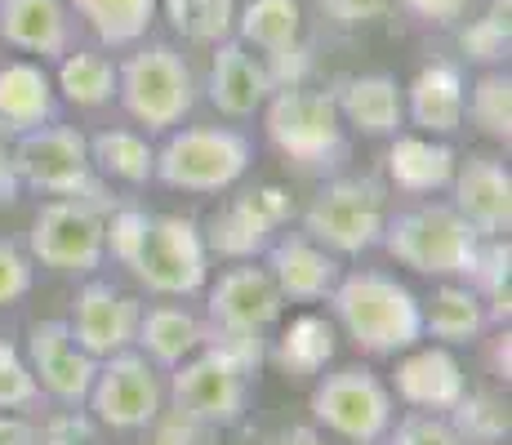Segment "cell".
Wrapping results in <instances>:
<instances>
[{
  "mask_svg": "<svg viewBox=\"0 0 512 445\" xmlns=\"http://www.w3.org/2000/svg\"><path fill=\"white\" fill-rule=\"evenodd\" d=\"M107 250L130 276L152 294H201L210 272V250L201 227L179 214L147 210H112L107 214Z\"/></svg>",
  "mask_w": 512,
  "mask_h": 445,
  "instance_id": "1",
  "label": "cell"
},
{
  "mask_svg": "<svg viewBox=\"0 0 512 445\" xmlns=\"http://www.w3.org/2000/svg\"><path fill=\"white\" fill-rule=\"evenodd\" d=\"M339 330L370 356H401L423 343V303L388 272L357 267L330 290Z\"/></svg>",
  "mask_w": 512,
  "mask_h": 445,
  "instance_id": "2",
  "label": "cell"
},
{
  "mask_svg": "<svg viewBox=\"0 0 512 445\" xmlns=\"http://www.w3.org/2000/svg\"><path fill=\"white\" fill-rule=\"evenodd\" d=\"M263 121H268L272 147L290 156L299 170L326 174L348 161V134H343V116L330 89H272V98L263 103Z\"/></svg>",
  "mask_w": 512,
  "mask_h": 445,
  "instance_id": "3",
  "label": "cell"
},
{
  "mask_svg": "<svg viewBox=\"0 0 512 445\" xmlns=\"http://www.w3.org/2000/svg\"><path fill=\"white\" fill-rule=\"evenodd\" d=\"M14 174L23 187L45 196H76L90 201L103 214L116 210V201L107 196V178L94 170L90 143L72 125L49 121L41 130H27L14 138Z\"/></svg>",
  "mask_w": 512,
  "mask_h": 445,
  "instance_id": "4",
  "label": "cell"
},
{
  "mask_svg": "<svg viewBox=\"0 0 512 445\" xmlns=\"http://www.w3.org/2000/svg\"><path fill=\"white\" fill-rule=\"evenodd\" d=\"M379 245L419 276H468L481 236L455 205H419L383 223Z\"/></svg>",
  "mask_w": 512,
  "mask_h": 445,
  "instance_id": "5",
  "label": "cell"
},
{
  "mask_svg": "<svg viewBox=\"0 0 512 445\" xmlns=\"http://www.w3.org/2000/svg\"><path fill=\"white\" fill-rule=\"evenodd\" d=\"M116 98L147 134H165L183 125V116L196 107L192 67L179 49L170 45H143L116 67Z\"/></svg>",
  "mask_w": 512,
  "mask_h": 445,
  "instance_id": "6",
  "label": "cell"
},
{
  "mask_svg": "<svg viewBox=\"0 0 512 445\" xmlns=\"http://www.w3.org/2000/svg\"><path fill=\"white\" fill-rule=\"evenodd\" d=\"M254 161V143L241 130H219V125H201V130H179L170 143L156 152L152 178H161L174 192H228L245 178Z\"/></svg>",
  "mask_w": 512,
  "mask_h": 445,
  "instance_id": "7",
  "label": "cell"
},
{
  "mask_svg": "<svg viewBox=\"0 0 512 445\" xmlns=\"http://www.w3.org/2000/svg\"><path fill=\"white\" fill-rule=\"evenodd\" d=\"M388 223V196L374 178H334L303 210V236L330 254H366L379 245Z\"/></svg>",
  "mask_w": 512,
  "mask_h": 445,
  "instance_id": "8",
  "label": "cell"
},
{
  "mask_svg": "<svg viewBox=\"0 0 512 445\" xmlns=\"http://www.w3.org/2000/svg\"><path fill=\"white\" fill-rule=\"evenodd\" d=\"M312 419L348 445H379L397 419V397L366 365H343L312 388Z\"/></svg>",
  "mask_w": 512,
  "mask_h": 445,
  "instance_id": "9",
  "label": "cell"
},
{
  "mask_svg": "<svg viewBox=\"0 0 512 445\" xmlns=\"http://www.w3.org/2000/svg\"><path fill=\"white\" fill-rule=\"evenodd\" d=\"M170 397L174 414L192 419L196 428H232L245 414V401H250V370L205 343L187 361L174 365Z\"/></svg>",
  "mask_w": 512,
  "mask_h": 445,
  "instance_id": "10",
  "label": "cell"
},
{
  "mask_svg": "<svg viewBox=\"0 0 512 445\" xmlns=\"http://www.w3.org/2000/svg\"><path fill=\"white\" fill-rule=\"evenodd\" d=\"M27 250L41 267L54 272H94L107 259V214L90 201L76 196H58L41 205L32 232H27Z\"/></svg>",
  "mask_w": 512,
  "mask_h": 445,
  "instance_id": "11",
  "label": "cell"
},
{
  "mask_svg": "<svg viewBox=\"0 0 512 445\" xmlns=\"http://www.w3.org/2000/svg\"><path fill=\"white\" fill-rule=\"evenodd\" d=\"M281 308L285 299L277 281L268 276V267H254L245 259L205 290V343L263 339V330L281 321Z\"/></svg>",
  "mask_w": 512,
  "mask_h": 445,
  "instance_id": "12",
  "label": "cell"
},
{
  "mask_svg": "<svg viewBox=\"0 0 512 445\" xmlns=\"http://www.w3.org/2000/svg\"><path fill=\"white\" fill-rule=\"evenodd\" d=\"M161 379H156L152 361L143 352H112L98 361L94 388H90V410L98 423L116 432H134L161 419Z\"/></svg>",
  "mask_w": 512,
  "mask_h": 445,
  "instance_id": "13",
  "label": "cell"
},
{
  "mask_svg": "<svg viewBox=\"0 0 512 445\" xmlns=\"http://www.w3.org/2000/svg\"><path fill=\"white\" fill-rule=\"evenodd\" d=\"M290 214H294L290 192L263 183V187H254V192L232 196V201L205 223L201 241H205V250L219 254V259H236V263L259 259V254L277 241V227L290 223Z\"/></svg>",
  "mask_w": 512,
  "mask_h": 445,
  "instance_id": "14",
  "label": "cell"
},
{
  "mask_svg": "<svg viewBox=\"0 0 512 445\" xmlns=\"http://www.w3.org/2000/svg\"><path fill=\"white\" fill-rule=\"evenodd\" d=\"M27 365H32L41 392H49L63 405H81L90 397L94 374H98V356L76 348L67 321H36L27 330Z\"/></svg>",
  "mask_w": 512,
  "mask_h": 445,
  "instance_id": "15",
  "label": "cell"
},
{
  "mask_svg": "<svg viewBox=\"0 0 512 445\" xmlns=\"http://www.w3.org/2000/svg\"><path fill=\"white\" fill-rule=\"evenodd\" d=\"M139 316L143 303L121 294L112 281H90L72 303V339L76 348H85L90 356H112L134 348V334H139Z\"/></svg>",
  "mask_w": 512,
  "mask_h": 445,
  "instance_id": "16",
  "label": "cell"
},
{
  "mask_svg": "<svg viewBox=\"0 0 512 445\" xmlns=\"http://www.w3.org/2000/svg\"><path fill=\"white\" fill-rule=\"evenodd\" d=\"M450 205L477 227L481 241L508 236L512 227V170L495 156H468L450 178Z\"/></svg>",
  "mask_w": 512,
  "mask_h": 445,
  "instance_id": "17",
  "label": "cell"
},
{
  "mask_svg": "<svg viewBox=\"0 0 512 445\" xmlns=\"http://www.w3.org/2000/svg\"><path fill=\"white\" fill-rule=\"evenodd\" d=\"M263 254H268V276L277 281L285 303L330 299V290L339 285V276H343L339 254H330L326 245H317L312 236H303V232L281 236V241H272Z\"/></svg>",
  "mask_w": 512,
  "mask_h": 445,
  "instance_id": "18",
  "label": "cell"
},
{
  "mask_svg": "<svg viewBox=\"0 0 512 445\" xmlns=\"http://www.w3.org/2000/svg\"><path fill=\"white\" fill-rule=\"evenodd\" d=\"M210 103L219 107L223 116H232V121H245V116L263 112V103L272 98V76L268 67L259 63V58L250 54L236 36L214 45V63H210Z\"/></svg>",
  "mask_w": 512,
  "mask_h": 445,
  "instance_id": "19",
  "label": "cell"
},
{
  "mask_svg": "<svg viewBox=\"0 0 512 445\" xmlns=\"http://www.w3.org/2000/svg\"><path fill=\"white\" fill-rule=\"evenodd\" d=\"M334 107H339L343 125H352V130L366 134V138H392V134H401V125H406V98H401V85L383 72L339 81Z\"/></svg>",
  "mask_w": 512,
  "mask_h": 445,
  "instance_id": "20",
  "label": "cell"
},
{
  "mask_svg": "<svg viewBox=\"0 0 512 445\" xmlns=\"http://www.w3.org/2000/svg\"><path fill=\"white\" fill-rule=\"evenodd\" d=\"M0 41L23 54L63 58L72 49V14L63 0H0Z\"/></svg>",
  "mask_w": 512,
  "mask_h": 445,
  "instance_id": "21",
  "label": "cell"
},
{
  "mask_svg": "<svg viewBox=\"0 0 512 445\" xmlns=\"http://www.w3.org/2000/svg\"><path fill=\"white\" fill-rule=\"evenodd\" d=\"M464 392L468 379L446 348H410V356L397 365V397L415 410L446 414Z\"/></svg>",
  "mask_w": 512,
  "mask_h": 445,
  "instance_id": "22",
  "label": "cell"
},
{
  "mask_svg": "<svg viewBox=\"0 0 512 445\" xmlns=\"http://www.w3.org/2000/svg\"><path fill=\"white\" fill-rule=\"evenodd\" d=\"M406 116L423 134H455L464 125V72L455 63H428L406 89Z\"/></svg>",
  "mask_w": 512,
  "mask_h": 445,
  "instance_id": "23",
  "label": "cell"
},
{
  "mask_svg": "<svg viewBox=\"0 0 512 445\" xmlns=\"http://www.w3.org/2000/svg\"><path fill=\"white\" fill-rule=\"evenodd\" d=\"M58 121V94L41 63H5L0 67V125L14 134L41 130Z\"/></svg>",
  "mask_w": 512,
  "mask_h": 445,
  "instance_id": "24",
  "label": "cell"
},
{
  "mask_svg": "<svg viewBox=\"0 0 512 445\" xmlns=\"http://www.w3.org/2000/svg\"><path fill=\"white\" fill-rule=\"evenodd\" d=\"M455 152L446 143H432L419 134H392V152H388V178L410 196H428V192H446L455 178Z\"/></svg>",
  "mask_w": 512,
  "mask_h": 445,
  "instance_id": "25",
  "label": "cell"
},
{
  "mask_svg": "<svg viewBox=\"0 0 512 445\" xmlns=\"http://www.w3.org/2000/svg\"><path fill=\"white\" fill-rule=\"evenodd\" d=\"M134 343H139L152 365L174 370V365L187 361L196 348H205V321L192 316L187 308H143Z\"/></svg>",
  "mask_w": 512,
  "mask_h": 445,
  "instance_id": "26",
  "label": "cell"
},
{
  "mask_svg": "<svg viewBox=\"0 0 512 445\" xmlns=\"http://www.w3.org/2000/svg\"><path fill=\"white\" fill-rule=\"evenodd\" d=\"M486 325H490L486 308H481L472 285H441V290L432 294V303L423 308V339H437V343H446V348L481 339Z\"/></svg>",
  "mask_w": 512,
  "mask_h": 445,
  "instance_id": "27",
  "label": "cell"
},
{
  "mask_svg": "<svg viewBox=\"0 0 512 445\" xmlns=\"http://www.w3.org/2000/svg\"><path fill=\"white\" fill-rule=\"evenodd\" d=\"M236 41L245 49H263V54H277V49L294 45L303 32V9L299 0H245L236 9Z\"/></svg>",
  "mask_w": 512,
  "mask_h": 445,
  "instance_id": "28",
  "label": "cell"
},
{
  "mask_svg": "<svg viewBox=\"0 0 512 445\" xmlns=\"http://www.w3.org/2000/svg\"><path fill=\"white\" fill-rule=\"evenodd\" d=\"M272 361L281 365L290 379H312L334 361V325L326 316H299L290 321V330L277 339Z\"/></svg>",
  "mask_w": 512,
  "mask_h": 445,
  "instance_id": "29",
  "label": "cell"
},
{
  "mask_svg": "<svg viewBox=\"0 0 512 445\" xmlns=\"http://www.w3.org/2000/svg\"><path fill=\"white\" fill-rule=\"evenodd\" d=\"M464 281L477 290L481 308H486V321L504 325L512 316V245H508V236L481 241L477 259H472V272Z\"/></svg>",
  "mask_w": 512,
  "mask_h": 445,
  "instance_id": "30",
  "label": "cell"
},
{
  "mask_svg": "<svg viewBox=\"0 0 512 445\" xmlns=\"http://www.w3.org/2000/svg\"><path fill=\"white\" fill-rule=\"evenodd\" d=\"M85 143H90V161H94V170L103 178H116V183H130V187H139V183L152 178L156 152L147 147L143 134H134V130H103V134L85 138Z\"/></svg>",
  "mask_w": 512,
  "mask_h": 445,
  "instance_id": "31",
  "label": "cell"
},
{
  "mask_svg": "<svg viewBox=\"0 0 512 445\" xmlns=\"http://www.w3.org/2000/svg\"><path fill=\"white\" fill-rule=\"evenodd\" d=\"M103 45H139L156 18V0H72Z\"/></svg>",
  "mask_w": 512,
  "mask_h": 445,
  "instance_id": "32",
  "label": "cell"
},
{
  "mask_svg": "<svg viewBox=\"0 0 512 445\" xmlns=\"http://www.w3.org/2000/svg\"><path fill=\"white\" fill-rule=\"evenodd\" d=\"M58 89L76 107H103L116 98V63L94 49H67L58 63Z\"/></svg>",
  "mask_w": 512,
  "mask_h": 445,
  "instance_id": "33",
  "label": "cell"
},
{
  "mask_svg": "<svg viewBox=\"0 0 512 445\" xmlns=\"http://www.w3.org/2000/svg\"><path fill=\"white\" fill-rule=\"evenodd\" d=\"M170 27L192 45H219L236 27V0H165Z\"/></svg>",
  "mask_w": 512,
  "mask_h": 445,
  "instance_id": "34",
  "label": "cell"
},
{
  "mask_svg": "<svg viewBox=\"0 0 512 445\" xmlns=\"http://www.w3.org/2000/svg\"><path fill=\"white\" fill-rule=\"evenodd\" d=\"M446 423L468 445H499V441H508V432H512L508 405L499 397H490V392H464V397L446 410Z\"/></svg>",
  "mask_w": 512,
  "mask_h": 445,
  "instance_id": "35",
  "label": "cell"
},
{
  "mask_svg": "<svg viewBox=\"0 0 512 445\" xmlns=\"http://www.w3.org/2000/svg\"><path fill=\"white\" fill-rule=\"evenodd\" d=\"M464 107L472 112V125H477L486 138L495 143H512V76L508 72H486L472 85V98H464Z\"/></svg>",
  "mask_w": 512,
  "mask_h": 445,
  "instance_id": "36",
  "label": "cell"
},
{
  "mask_svg": "<svg viewBox=\"0 0 512 445\" xmlns=\"http://www.w3.org/2000/svg\"><path fill=\"white\" fill-rule=\"evenodd\" d=\"M459 49H464L468 63H504L508 49H512V23H508V0H495L490 14L472 18V23L459 32Z\"/></svg>",
  "mask_w": 512,
  "mask_h": 445,
  "instance_id": "37",
  "label": "cell"
},
{
  "mask_svg": "<svg viewBox=\"0 0 512 445\" xmlns=\"http://www.w3.org/2000/svg\"><path fill=\"white\" fill-rule=\"evenodd\" d=\"M36 401H41V383H36L32 365L18 356L14 343L0 339V410H23Z\"/></svg>",
  "mask_w": 512,
  "mask_h": 445,
  "instance_id": "38",
  "label": "cell"
},
{
  "mask_svg": "<svg viewBox=\"0 0 512 445\" xmlns=\"http://www.w3.org/2000/svg\"><path fill=\"white\" fill-rule=\"evenodd\" d=\"M379 445H468L464 437H459L455 428L446 423V414H406V419H392V428L383 432Z\"/></svg>",
  "mask_w": 512,
  "mask_h": 445,
  "instance_id": "39",
  "label": "cell"
},
{
  "mask_svg": "<svg viewBox=\"0 0 512 445\" xmlns=\"http://www.w3.org/2000/svg\"><path fill=\"white\" fill-rule=\"evenodd\" d=\"M32 290V259L14 241H0V308L18 303Z\"/></svg>",
  "mask_w": 512,
  "mask_h": 445,
  "instance_id": "40",
  "label": "cell"
},
{
  "mask_svg": "<svg viewBox=\"0 0 512 445\" xmlns=\"http://www.w3.org/2000/svg\"><path fill=\"white\" fill-rule=\"evenodd\" d=\"M268 76H272V85L277 89H290V85H303V76L312 72V54H308V45L303 41H294V45H285L277 49V54H268Z\"/></svg>",
  "mask_w": 512,
  "mask_h": 445,
  "instance_id": "41",
  "label": "cell"
},
{
  "mask_svg": "<svg viewBox=\"0 0 512 445\" xmlns=\"http://www.w3.org/2000/svg\"><path fill=\"white\" fill-rule=\"evenodd\" d=\"M41 445H94V428H90V419L76 410L54 414L41 432Z\"/></svg>",
  "mask_w": 512,
  "mask_h": 445,
  "instance_id": "42",
  "label": "cell"
},
{
  "mask_svg": "<svg viewBox=\"0 0 512 445\" xmlns=\"http://www.w3.org/2000/svg\"><path fill=\"white\" fill-rule=\"evenodd\" d=\"M321 9L339 27H361V23H374L388 9V0H321Z\"/></svg>",
  "mask_w": 512,
  "mask_h": 445,
  "instance_id": "43",
  "label": "cell"
},
{
  "mask_svg": "<svg viewBox=\"0 0 512 445\" xmlns=\"http://www.w3.org/2000/svg\"><path fill=\"white\" fill-rule=\"evenodd\" d=\"M406 9L423 23H437V27H450L468 14V0H406Z\"/></svg>",
  "mask_w": 512,
  "mask_h": 445,
  "instance_id": "44",
  "label": "cell"
},
{
  "mask_svg": "<svg viewBox=\"0 0 512 445\" xmlns=\"http://www.w3.org/2000/svg\"><path fill=\"white\" fill-rule=\"evenodd\" d=\"M14 130L9 125H0V201H14L18 196V174H14Z\"/></svg>",
  "mask_w": 512,
  "mask_h": 445,
  "instance_id": "45",
  "label": "cell"
},
{
  "mask_svg": "<svg viewBox=\"0 0 512 445\" xmlns=\"http://www.w3.org/2000/svg\"><path fill=\"white\" fill-rule=\"evenodd\" d=\"M0 445H41V432L27 419H18V414L0 410Z\"/></svg>",
  "mask_w": 512,
  "mask_h": 445,
  "instance_id": "46",
  "label": "cell"
},
{
  "mask_svg": "<svg viewBox=\"0 0 512 445\" xmlns=\"http://www.w3.org/2000/svg\"><path fill=\"white\" fill-rule=\"evenodd\" d=\"M268 445H326L321 441V432L317 428H285V432H277Z\"/></svg>",
  "mask_w": 512,
  "mask_h": 445,
  "instance_id": "47",
  "label": "cell"
},
{
  "mask_svg": "<svg viewBox=\"0 0 512 445\" xmlns=\"http://www.w3.org/2000/svg\"><path fill=\"white\" fill-rule=\"evenodd\" d=\"M495 370H499V379H512V339H508V330L499 334V343H495Z\"/></svg>",
  "mask_w": 512,
  "mask_h": 445,
  "instance_id": "48",
  "label": "cell"
},
{
  "mask_svg": "<svg viewBox=\"0 0 512 445\" xmlns=\"http://www.w3.org/2000/svg\"><path fill=\"white\" fill-rule=\"evenodd\" d=\"M143 445H174V441H161V437H156V441H143Z\"/></svg>",
  "mask_w": 512,
  "mask_h": 445,
  "instance_id": "49",
  "label": "cell"
}]
</instances>
